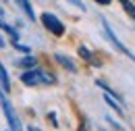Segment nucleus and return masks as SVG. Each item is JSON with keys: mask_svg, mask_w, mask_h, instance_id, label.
<instances>
[{"mask_svg": "<svg viewBox=\"0 0 135 131\" xmlns=\"http://www.w3.org/2000/svg\"><path fill=\"white\" fill-rule=\"evenodd\" d=\"M6 131H8V129H6Z\"/></svg>", "mask_w": 135, "mask_h": 131, "instance_id": "obj_17", "label": "nucleus"}, {"mask_svg": "<svg viewBox=\"0 0 135 131\" xmlns=\"http://www.w3.org/2000/svg\"><path fill=\"white\" fill-rule=\"evenodd\" d=\"M104 100L108 102V106H110V108H112L114 113H118V115H123V108L118 106V100H117V98H112L110 94H104Z\"/></svg>", "mask_w": 135, "mask_h": 131, "instance_id": "obj_10", "label": "nucleus"}, {"mask_svg": "<svg viewBox=\"0 0 135 131\" xmlns=\"http://www.w3.org/2000/svg\"><path fill=\"white\" fill-rule=\"evenodd\" d=\"M120 4H123V8L127 11V15H131L133 21H135V4L131 2V0H120Z\"/></svg>", "mask_w": 135, "mask_h": 131, "instance_id": "obj_11", "label": "nucleus"}, {"mask_svg": "<svg viewBox=\"0 0 135 131\" xmlns=\"http://www.w3.org/2000/svg\"><path fill=\"white\" fill-rule=\"evenodd\" d=\"M19 4V8L25 13V17L29 19V21H35V13H33V8H31V4H29V0H15Z\"/></svg>", "mask_w": 135, "mask_h": 131, "instance_id": "obj_8", "label": "nucleus"}, {"mask_svg": "<svg viewBox=\"0 0 135 131\" xmlns=\"http://www.w3.org/2000/svg\"><path fill=\"white\" fill-rule=\"evenodd\" d=\"M102 27H104V31H106V35H108V40H110V42L114 44V48H117V50H120L123 54H127V56H129L131 60H135V54H131V50H127L125 46H123V44H120V42H118V38L114 35V31H112V27L108 25V21H106V19H102Z\"/></svg>", "mask_w": 135, "mask_h": 131, "instance_id": "obj_4", "label": "nucleus"}, {"mask_svg": "<svg viewBox=\"0 0 135 131\" xmlns=\"http://www.w3.org/2000/svg\"><path fill=\"white\" fill-rule=\"evenodd\" d=\"M54 58H56V63H58V65H60V67H65L67 71H71V73H75V71H77L75 63H73V60H71L69 56H65V54H60V52H58V54H54Z\"/></svg>", "mask_w": 135, "mask_h": 131, "instance_id": "obj_5", "label": "nucleus"}, {"mask_svg": "<svg viewBox=\"0 0 135 131\" xmlns=\"http://www.w3.org/2000/svg\"><path fill=\"white\" fill-rule=\"evenodd\" d=\"M4 46H6V42H4V40H2V35H0V48H4Z\"/></svg>", "mask_w": 135, "mask_h": 131, "instance_id": "obj_15", "label": "nucleus"}, {"mask_svg": "<svg viewBox=\"0 0 135 131\" xmlns=\"http://www.w3.org/2000/svg\"><path fill=\"white\" fill-rule=\"evenodd\" d=\"M42 25L52 33V35H56V38H60V35H65V25H62V21L58 19L56 15H52V13H42Z\"/></svg>", "mask_w": 135, "mask_h": 131, "instance_id": "obj_3", "label": "nucleus"}, {"mask_svg": "<svg viewBox=\"0 0 135 131\" xmlns=\"http://www.w3.org/2000/svg\"><path fill=\"white\" fill-rule=\"evenodd\" d=\"M96 2H98V4H102V6H108L112 0H96Z\"/></svg>", "mask_w": 135, "mask_h": 131, "instance_id": "obj_14", "label": "nucleus"}, {"mask_svg": "<svg viewBox=\"0 0 135 131\" xmlns=\"http://www.w3.org/2000/svg\"><path fill=\"white\" fill-rule=\"evenodd\" d=\"M79 54H81V56H83L85 60H94V54H91V52H89V50L85 48V46H79Z\"/></svg>", "mask_w": 135, "mask_h": 131, "instance_id": "obj_12", "label": "nucleus"}, {"mask_svg": "<svg viewBox=\"0 0 135 131\" xmlns=\"http://www.w3.org/2000/svg\"><path fill=\"white\" fill-rule=\"evenodd\" d=\"M17 65L21 67V69H33V67L37 65V60H35L33 56H23L21 60H17Z\"/></svg>", "mask_w": 135, "mask_h": 131, "instance_id": "obj_9", "label": "nucleus"}, {"mask_svg": "<svg viewBox=\"0 0 135 131\" xmlns=\"http://www.w3.org/2000/svg\"><path fill=\"white\" fill-rule=\"evenodd\" d=\"M21 81L25 83V85H29V87H33V85H52L56 79L52 77L46 69L33 67V69H25L21 73Z\"/></svg>", "mask_w": 135, "mask_h": 131, "instance_id": "obj_1", "label": "nucleus"}, {"mask_svg": "<svg viewBox=\"0 0 135 131\" xmlns=\"http://www.w3.org/2000/svg\"><path fill=\"white\" fill-rule=\"evenodd\" d=\"M69 2H73V4L77 6V8H81V11H85V4L81 2V0H69Z\"/></svg>", "mask_w": 135, "mask_h": 131, "instance_id": "obj_13", "label": "nucleus"}, {"mask_svg": "<svg viewBox=\"0 0 135 131\" xmlns=\"http://www.w3.org/2000/svg\"><path fill=\"white\" fill-rule=\"evenodd\" d=\"M0 87H2V92H11V77L2 63H0Z\"/></svg>", "mask_w": 135, "mask_h": 131, "instance_id": "obj_7", "label": "nucleus"}, {"mask_svg": "<svg viewBox=\"0 0 135 131\" xmlns=\"http://www.w3.org/2000/svg\"><path fill=\"white\" fill-rule=\"evenodd\" d=\"M0 104H2V113H4V116H6L8 129H11V131H23V129H21V123H19L17 113H15V108L11 106V102L6 100L4 92H2V87H0Z\"/></svg>", "mask_w": 135, "mask_h": 131, "instance_id": "obj_2", "label": "nucleus"}, {"mask_svg": "<svg viewBox=\"0 0 135 131\" xmlns=\"http://www.w3.org/2000/svg\"><path fill=\"white\" fill-rule=\"evenodd\" d=\"M27 131H40V129H37V127H29Z\"/></svg>", "mask_w": 135, "mask_h": 131, "instance_id": "obj_16", "label": "nucleus"}, {"mask_svg": "<svg viewBox=\"0 0 135 131\" xmlns=\"http://www.w3.org/2000/svg\"><path fill=\"white\" fill-rule=\"evenodd\" d=\"M0 27H2L4 31H6L8 35H11L13 44H15V42H19V33H17V29H13V27H11V25H8L6 21H4V13H2V8H0Z\"/></svg>", "mask_w": 135, "mask_h": 131, "instance_id": "obj_6", "label": "nucleus"}]
</instances>
